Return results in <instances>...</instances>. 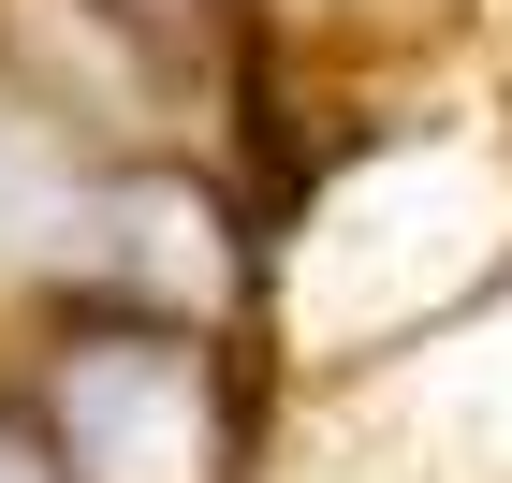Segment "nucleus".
<instances>
[{
  "mask_svg": "<svg viewBox=\"0 0 512 483\" xmlns=\"http://www.w3.org/2000/svg\"><path fill=\"white\" fill-rule=\"evenodd\" d=\"M59 440H74L88 483H205V381L191 352H74L59 366Z\"/></svg>",
  "mask_w": 512,
  "mask_h": 483,
  "instance_id": "f257e3e1",
  "label": "nucleus"
},
{
  "mask_svg": "<svg viewBox=\"0 0 512 483\" xmlns=\"http://www.w3.org/2000/svg\"><path fill=\"white\" fill-rule=\"evenodd\" d=\"M15 205H30V161H15V147H0V235H15Z\"/></svg>",
  "mask_w": 512,
  "mask_h": 483,
  "instance_id": "f03ea898",
  "label": "nucleus"
},
{
  "mask_svg": "<svg viewBox=\"0 0 512 483\" xmlns=\"http://www.w3.org/2000/svg\"><path fill=\"white\" fill-rule=\"evenodd\" d=\"M0 483H30V469H15V454H0Z\"/></svg>",
  "mask_w": 512,
  "mask_h": 483,
  "instance_id": "7ed1b4c3",
  "label": "nucleus"
}]
</instances>
